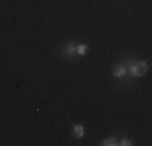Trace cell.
I'll use <instances>...</instances> for the list:
<instances>
[{
    "label": "cell",
    "mask_w": 152,
    "mask_h": 146,
    "mask_svg": "<svg viewBox=\"0 0 152 146\" xmlns=\"http://www.w3.org/2000/svg\"><path fill=\"white\" fill-rule=\"evenodd\" d=\"M86 52H88V44H78V46H76V54H78L79 57L86 55Z\"/></svg>",
    "instance_id": "8992f818"
},
{
    "label": "cell",
    "mask_w": 152,
    "mask_h": 146,
    "mask_svg": "<svg viewBox=\"0 0 152 146\" xmlns=\"http://www.w3.org/2000/svg\"><path fill=\"white\" fill-rule=\"evenodd\" d=\"M73 135H75V138H83L84 136V125L75 123L73 125Z\"/></svg>",
    "instance_id": "277c9868"
},
{
    "label": "cell",
    "mask_w": 152,
    "mask_h": 146,
    "mask_svg": "<svg viewBox=\"0 0 152 146\" xmlns=\"http://www.w3.org/2000/svg\"><path fill=\"white\" fill-rule=\"evenodd\" d=\"M100 145H102V146H117L118 145V140L115 136H108V138H104Z\"/></svg>",
    "instance_id": "5b68a950"
},
{
    "label": "cell",
    "mask_w": 152,
    "mask_h": 146,
    "mask_svg": "<svg viewBox=\"0 0 152 146\" xmlns=\"http://www.w3.org/2000/svg\"><path fill=\"white\" fill-rule=\"evenodd\" d=\"M112 75H113V78H123V76L128 75V65L126 63H118L117 67L112 70Z\"/></svg>",
    "instance_id": "3957f363"
},
{
    "label": "cell",
    "mask_w": 152,
    "mask_h": 146,
    "mask_svg": "<svg viewBox=\"0 0 152 146\" xmlns=\"http://www.w3.org/2000/svg\"><path fill=\"white\" fill-rule=\"evenodd\" d=\"M118 145H120V146H131L133 141L129 140V138H121V140L118 141Z\"/></svg>",
    "instance_id": "52a82bcc"
},
{
    "label": "cell",
    "mask_w": 152,
    "mask_h": 146,
    "mask_svg": "<svg viewBox=\"0 0 152 146\" xmlns=\"http://www.w3.org/2000/svg\"><path fill=\"white\" fill-rule=\"evenodd\" d=\"M147 70H149V65L144 60H136V62H131V63L128 65V73L131 76H134V78L144 76L147 73Z\"/></svg>",
    "instance_id": "6da1fadb"
},
{
    "label": "cell",
    "mask_w": 152,
    "mask_h": 146,
    "mask_svg": "<svg viewBox=\"0 0 152 146\" xmlns=\"http://www.w3.org/2000/svg\"><path fill=\"white\" fill-rule=\"evenodd\" d=\"M76 46H78V44L73 42V41L66 42V44L63 46V55H65V57H68V58L78 57V54H76Z\"/></svg>",
    "instance_id": "7a4b0ae2"
}]
</instances>
